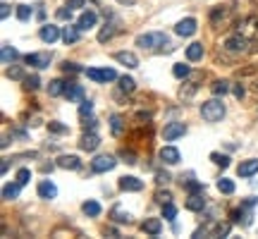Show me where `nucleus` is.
Returning <instances> with one entry per match:
<instances>
[{
    "label": "nucleus",
    "mask_w": 258,
    "mask_h": 239,
    "mask_svg": "<svg viewBox=\"0 0 258 239\" xmlns=\"http://www.w3.org/2000/svg\"><path fill=\"white\" fill-rule=\"evenodd\" d=\"M120 156L124 158V163H129V165H134V163H137V156H134L132 151H127V148H124V151H120Z\"/></svg>",
    "instance_id": "nucleus-51"
},
{
    "label": "nucleus",
    "mask_w": 258,
    "mask_h": 239,
    "mask_svg": "<svg viewBox=\"0 0 258 239\" xmlns=\"http://www.w3.org/2000/svg\"><path fill=\"white\" fill-rule=\"evenodd\" d=\"M251 50H256V53H258V38L253 41V48H251Z\"/></svg>",
    "instance_id": "nucleus-58"
},
{
    "label": "nucleus",
    "mask_w": 258,
    "mask_h": 239,
    "mask_svg": "<svg viewBox=\"0 0 258 239\" xmlns=\"http://www.w3.org/2000/svg\"><path fill=\"white\" fill-rule=\"evenodd\" d=\"M239 177H253L258 172V158H249V160H241L237 167Z\"/></svg>",
    "instance_id": "nucleus-20"
},
{
    "label": "nucleus",
    "mask_w": 258,
    "mask_h": 239,
    "mask_svg": "<svg viewBox=\"0 0 258 239\" xmlns=\"http://www.w3.org/2000/svg\"><path fill=\"white\" fill-rule=\"evenodd\" d=\"M137 46L144 48V50H156L158 46H163V50H172L170 38H167V34H163V31H151V34L137 36Z\"/></svg>",
    "instance_id": "nucleus-2"
},
{
    "label": "nucleus",
    "mask_w": 258,
    "mask_h": 239,
    "mask_svg": "<svg viewBox=\"0 0 258 239\" xmlns=\"http://www.w3.org/2000/svg\"><path fill=\"white\" fill-rule=\"evenodd\" d=\"M117 165V160L110 156V153H103V156H96L91 160V170L93 172H110L112 167Z\"/></svg>",
    "instance_id": "nucleus-7"
},
{
    "label": "nucleus",
    "mask_w": 258,
    "mask_h": 239,
    "mask_svg": "<svg viewBox=\"0 0 258 239\" xmlns=\"http://www.w3.org/2000/svg\"><path fill=\"white\" fill-rule=\"evenodd\" d=\"M218 192L220 194H234V182L227 180V177H220V180H218Z\"/></svg>",
    "instance_id": "nucleus-38"
},
{
    "label": "nucleus",
    "mask_w": 258,
    "mask_h": 239,
    "mask_svg": "<svg viewBox=\"0 0 258 239\" xmlns=\"http://www.w3.org/2000/svg\"><path fill=\"white\" fill-rule=\"evenodd\" d=\"M91 112H93V103H91V101H86V98H84V101H82V105H79V117H82V119H86V117H89V115H91Z\"/></svg>",
    "instance_id": "nucleus-40"
},
{
    "label": "nucleus",
    "mask_w": 258,
    "mask_h": 239,
    "mask_svg": "<svg viewBox=\"0 0 258 239\" xmlns=\"http://www.w3.org/2000/svg\"><path fill=\"white\" fill-rule=\"evenodd\" d=\"M110 132H112V137H122V132H124V122H122L120 115H112L110 117Z\"/></svg>",
    "instance_id": "nucleus-36"
},
{
    "label": "nucleus",
    "mask_w": 258,
    "mask_h": 239,
    "mask_svg": "<svg viewBox=\"0 0 258 239\" xmlns=\"http://www.w3.org/2000/svg\"><path fill=\"white\" fill-rule=\"evenodd\" d=\"M232 91H234V98H237V101H241V98L246 96V91H244V86H241V84H234V86H232Z\"/></svg>",
    "instance_id": "nucleus-52"
},
{
    "label": "nucleus",
    "mask_w": 258,
    "mask_h": 239,
    "mask_svg": "<svg viewBox=\"0 0 258 239\" xmlns=\"http://www.w3.org/2000/svg\"><path fill=\"white\" fill-rule=\"evenodd\" d=\"M8 167H10V160H3V165H0V170H3V172H8Z\"/></svg>",
    "instance_id": "nucleus-56"
},
{
    "label": "nucleus",
    "mask_w": 258,
    "mask_h": 239,
    "mask_svg": "<svg viewBox=\"0 0 258 239\" xmlns=\"http://www.w3.org/2000/svg\"><path fill=\"white\" fill-rule=\"evenodd\" d=\"M79 146H82V151H86V153H93L96 148L101 146V137L96 134V129H86V134L82 137Z\"/></svg>",
    "instance_id": "nucleus-8"
},
{
    "label": "nucleus",
    "mask_w": 258,
    "mask_h": 239,
    "mask_svg": "<svg viewBox=\"0 0 258 239\" xmlns=\"http://www.w3.org/2000/svg\"><path fill=\"white\" fill-rule=\"evenodd\" d=\"M19 189H22L19 182L5 184V187H3V201H15V199H19Z\"/></svg>",
    "instance_id": "nucleus-27"
},
{
    "label": "nucleus",
    "mask_w": 258,
    "mask_h": 239,
    "mask_svg": "<svg viewBox=\"0 0 258 239\" xmlns=\"http://www.w3.org/2000/svg\"><path fill=\"white\" fill-rule=\"evenodd\" d=\"M55 165L62 167V170H79V167H82V160L77 156H60Z\"/></svg>",
    "instance_id": "nucleus-25"
},
{
    "label": "nucleus",
    "mask_w": 258,
    "mask_h": 239,
    "mask_svg": "<svg viewBox=\"0 0 258 239\" xmlns=\"http://www.w3.org/2000/svg\"><path fill=\"white\" fill-rule=\"evenodd\" d=\"M0 50H3V55H0V57H3V65H12L19 57V53L10 46V43H3V48H0Z\"/></svg>",
    "instance_id": "nucleus-29"
},
{
    "label": "nucleus",
    "mask_w": 258,
    "mask_h": 239,
    "mask_svg": "<svg viewBox=\"0 0 258 239\" xmlns=\"http://www.w3.org/2000/svg\"><path fill=\"white\" fill-rule=\"evenodd\" d=\"M251 89H253V91L258 93V79H256V82H253V84H251Z\"/></svg>",
    "instance_id": "nucleus-57"
},
{
    "label": "nucleus",
    "mask_w": 258,
    "mask_h": 239,
    "mask_svg": "<svg viewBox=\"0 0 258 239\" xmlns=\"http://www.w3.org/2000/svg\"><path fill=\"white\" fill-rule=\"evenodd\" d=\"M84 74H86L91 82H98V84H108V82H115V79H117V72L110 70V67H103V70L89 67V70H84Z\"/></svg>",
    "instance_id": "nucleus-6"
},
{
    "label": "nucleus",
    "mask_w": 258,
    "mask_h": 239,
    "mask_svg": "<svg viewBox=\"0 0 258 239\" xmlns=\"http://www.w3.org/2000/svg\"><path fill=\"white\" fill-rule=\"evenodd\" d=\"M96 22H98V15H96L93 10H86V12H82V17H79V22H77V27L82 29V31H89V29L96 27Z\"/></svg>",
    "instance_id": "nucleus-21"
},
{
    "label": "nucleus",
    "mask_w": 258,
    "mask_h": 239,
    "mask_svg": "<svg viewBox=\"0 0 258 239\" xmlns=\"http://www.w3.org/2000/svg\"><path fill=\"white\" fill-rule=\"evenodd\" d=\"M234 12L241 15V17H251V15H256V0H234Z\"/></svg>",
    "instance_id": "nucleus-17"
},
{
    "label": "nucleus",
    "mask_w": 258,
    "mask_h": 239,
    "mask_svg": "<svg viewBox=\"0 0 258 239\" xmlns=\"http://www.w3.org/2000/svg\"><path fill=\"white\" fill-rule=\"evenodd\" d=\"M38 36H41L43 43H50V46H53L57 38H62V31H60V27H55V24H43L41 31H38Z\"/></svg>",
    "instance_id": "nucleus-9"
},
{
    "label": "nucleus",
    "mask_w": 258,
    "mask_h": 239,
    "mask_svg": "<svg viewBox=\"0 0 258 239\" xmlns=\"http://www.w3.org/2000/svg\"><path fill=\"white\" fill-rule=\"evenodd\" d=\"M251 206H246V203H241V208H234V211L230 213V218L232 222H237V225H251V211H249Z\"/></svg>",
    "instance_id": "nucleus-13"
},
{
    "label": "nucleus",
    "mask_w": 258,
    "mask_h": 239,
    "mask_svg": "<svg viewBox=\"0 0 258 239\" xmlns=\"http://www.w3.org/2000/svg\"><path fill=\"white\" fill-rule=\"evenodd\" d=\"M211 160L215 163V165H220V167H227V165H230V158L222 156V153H211Z\"/></svg>",
    "instance_id": "nucleus-43"
},
{
    "label": "nucleus",
    "mask_w": 258,
    "mask_h": 239,
    "mask_svg": "<svg viewBox=\"0 0 258 239\" xmlns=\"http://www.w3.org/2000/svg\"><path fill=\"white\" fill-rule=\"evenodd\" d=\"M8 15H10V5H8V3H3V5H0V17L5 19Z\"/></svg>",
    "instance_id": "nucleus-55"
},
{
    "label": "nucleus",
    "mask_w": 258,
    "mask_h": 239,
    "mask_svg": "<svg viewBox=\"0 0 258 239\" xmlns=\"http://www.w3.org/2000/svg\"><path fill=\"white\" fill-rule=\"evenodd\" d=\"M196 79H199V74H194V82H196ZM194 82H186L184 86L179 89V98H182V101H189L194 93H196V84Z\"/></svg>",
    "instance_id": "nucleus-32"
},
{
    "label": "nucleus",
    "mask_w": 258,
    "mask_h": 239,
    "mask_svg": "<svg viewBox=\"0 0 258 239\" xmlns=\"http://www.w3.org/2000/svg\"><path fill=\"white\" fill-rule=\"evenodd\" d=\"M79 36H82V29L77 27V24H70V27H64L62 29V41L67 43V46H72V43H77L79 41Z\"/></svg>",
    "instance_id": "nucleus-26"
},
{
    "label": "nucleus",
    "mask_w": 258,
    "mask_h": 239,
    "mask_svg": "<svg viewBox=\"0 0 258 239\" xmlns=\"http://www.w3.org/2000/svg\"><path fill=\"white\" fill-rule=\"evenodd\" d=\"M186 134V125L184 122H170V125H165V129H163V137H165V141H175V139L184 137Z\"/></svg>",
    "instance_id": "nucleus-10"
},
{
    "label": "nucleus",
    "mask_w": 258,
    "mask_h": 239,
    "mask_svg": "<svg viewBox=\"0 0 258 239\" xmlns=\"http://www.w3.org/2000/svg\"><path fill=\"white\" fill-rule=\"evenodd\" d=\"M84 3H86V0H67L64 5H67V8H72V10H79V8H84Z\"/></svg>",
    "instance_id": "nucleus-53"
},
{
    "label": "nucleus",
    "mask_w": 258,
    "mask_h": 239,
    "mask_svg": "<svg viewBox=\"0 0 258 239\" xmlns=\"http://www.w3.org/2000/svg\"><path fill=\"white\" fill-rule=\"evenodd\" d=\"M110 218L115 222H132V213L124 211L122 206H115V208H112V213H110Z\"/></svg>",
    "instance_id": "nucleus-31"
},
{
    "label": "nucleus",
    "mask_w": 258,
    "mask_h": 239,
    "mask_svg": "<svg viewBox=\"0 0 258 239\" xmlns=\"http://www.w3.org/2000/svg\"><path fill=\"white\" fill-rule=\"evenodd\" d=\"M64 98H67L70 103H82L84 101V89L79 86V84H67Z\"/></svg>",
    "instance_id": "nucleus-23"
},
{
    "label": "nucleus",
    "mask_w": 258,
    "mask_h": 239,
    "mask_svg": "<svg viewBox=\"0 0 258 239\" xmlns=\"http://www.w3.org/2000/svg\"><path fill=\"white\" fill-rule=\"evenodd\" d=\"M201 57H203V43H191V46H186V60L196 63V60H201Z\"/></svg>",
    "instance_id": "nucleus-30"
},
{
    "label": "nucleus",
    "mask_w": 258,
    "mask_h": 239,
    "mask_svg": "<svg viewBox=\"0 0 258 239\" xmlns=\"http://www.w3.org/2000/svg\"><path fill=\"white\" fill-rule=\"evenodd\" d=\"M234 31L241 34V36H246L249 41H256L258 38V17L256 15H251V17H241L239 22H237Z\"/></svg>",
    "instance_id": "nucleus-4"
},
{
    "label": "nucleus",
    "mask_w": 258,
    "mask_h": 239,
    "mask_svg": "<svg viewBox=\"0 0 258 239\" xmlns=\"http://www.w3.org/2000/svg\"><path fill=\"white\" fill-rule=\"evenodd\" d=\"M175 215H177V208L172 206V201L165 203V206H163V218H165V220H170V222H175Z\"/></svg>",
    "instance_id": "nucleus-41"
},
{
    "label": "nucleus",
    "mask_w": 258,
    "mask_h": 239,
    "mask_svg": "<svg viewBox=\"0 0 258 239\" xmlns=\"http://www.w3.org/2000/svg\"><path fill=\"white\" fill-rule=\"evenodd\" d=\"M8 77L10 79H24V72H22V67H8Z\"/></svg>",
    "instance_id": "nucleus-49"
},
{
    "label": "nucleus",
    "mask_w": 258,
    "mask_h": 239,
    "mask_svg": "<svg viewBox=\"0 0 258 239\" xmlns=\"http://www.w3.org/2000/svg\"><path fill=\"white\" fill-rule=\"evenodd\" d=\"M134 89H137V82L132 79V77H120V91L117 93H134Z\"/></svg>",
    "instance_id": "nucleus-34"
},
{
    "label": "nucleus",
    "mask_w": 258,
    "mask_h": 239,
    "mask_svg": "<svg viewBox=\"0 0 258 239\" xmlns=\"http://www.w3.org/2000/svg\"><path fill=\"white\" fill-rule=\"evenodd\" d=\"M172 74H175L177 79H186V77H189V65H184V63H177L175 67H172Z\"/></svg>",
    "instance_id": "nucleus-39"
},
{
    "label": "nucleus",
    "mask_w": 258,
    "mask_h": 239,
    "mask_svg": "<svg viewBox=\"0 0 258 239\" xmlns=\"http://www.w3.org/2000/svg\"><path fill=\"white\" fill-rule=\"evenodd\" d=\"M230 222H218V220H211L206 227H201V230L194 232V237H201V234H206V237H227L230 234Z\"/></svg>",
    "instance_id": "nucleus-5"
},
{
    "label": "nucleus",
    "mask_w": 258,
    "mask_h": 239,
    "mask_svg": "<svg viewBox=\"0 0 258 239\" xmlns=\"http://www.w3.org/2000/svg\"><path fill=\"white\" fill-rule=\"evenodd\" d=\"M48 129H50L53 134H67V127H64L62 122H57V119H53V122H48Z\"/></svg>",
    "instance_id": "nucleus-42"
},
{
    "label": "nucleus",
    "mask_w": 258,
    "mask_h": 239,
    "mask_svg": "<svg viewBox=\"0 0 258 239\" xmlns=\"http://www.w3.org/2000/svg\"><path fill=\"white\" fill-rule=\"evenodd\" d=\"M115 31H117V29H115V24H112V22H110V24H105V27L98 31V41H101V43H108V41L115 36Z\"/></svg>",
    "instance_id": "nucleus-35"
},
{
    "label": "nucleus",
    "mask_w": 258,
    "mask_h": 239,
    "mask_svg": "<svg viewBox=\"0 0 258 239\" xmlns=\"http://www.w3.org/2000/svg\"><path fill=\"white\" fill-rule=\"evenodd\" d=\"M29 17H31V8H29V5H19L17 8V19L19 22H27Z\"/></svg>",
    "instance_id": "nucleus-45"
},
{
    "label": "nucleus",
    "mask_w": 258,
    "mask_h": 239,
    "mask_svg": "<svg viewBox=\"0 0 258 239\" xmlns=\"http://www.w3.org/2000/svg\"><path fill=\"white\" fill-rule=\"evenodd\" d=\"M251 41L246 36H241V34H237V31H234V34H232V36H227L225 38V43H222V53H225V55H227V60H237V57L239 55H244V53H249L251 50Z\"/></svg>",
    "instance_id": "nucleus-1"
},
{
    "label": "nucleus",
    "mask_w": 258,
    "mask_h": 239,
    "mask_svg": "<svg viewBox=\"0 0 258 239\" xmlns=\"http://www.w3.org/2000/svg\"><path fill=\"white\" fill-rule=\"evenodd\" d=\"M38 196H41V199H46V201H53V199H55L57 196V187L53 182H50V180H41V182H38Z\"/></svg>",
    "instance_id": "nucleus-15"
},
{
    "label": "nucleus",
    "mask_w": 258,
    "mask_h": 239,
    "mask_svg": "<svg viewBox=\"0 0 258 239\" xmlns=\"http://www.w3.org/2000/svg\"><path fill=\"white\" fill-rule=\"evenodd\" d=\"M62 72H67V74H70V72L77 74V72H84V67H79L77 63H64V65H62Z\"/></svg>",
    "instance_id": "nucleus-48"
},
{
    "label": "nucleus",
    "mask_w": 258,
    "mask_h": 239,
    "mask_svg": "<svg viewBox=\"0 0 258 239\" xmlns=\"http://www.w3.org/2000/svg\"><path fill=\"white\" fill-rule=\"evenodd\" d=\"M186 211H191V213H199L206 208V194L203 192H194L189 194V199H186Z\"/></svg>",
    "instance_id": "nucleus-12"
},
{
    "label": "nucleus",
    "mask_w": 258,
    "mask_h": 239,
    "mask_svg": "<svg viewBox=\"0 0 258 239\" xmlns=\"http://www.w3.org/2000/svg\"><path fill=\"white\" fill-rule=\"evenodd\" d=\"M29 180H31V170H27V167H22L17 172V182L24 187V184H29Z\"/></svg>",
    "instance_id": "nucleus-47"
},
{
    "label": "nucleus",
    "mask_w": 258,
    "mask_h": 239,
    "mask_svg": "<svg viewBox=\"0 0 258 239\" xmlns=\"http://www.w3.org/2000/svg\"><path fill=\"white\" fill-rule=\"evenodd\" d=\"M141 230L146 232V234H151V237H158L160 230H163V222L158 220V218H148V220L141 222Z\"/></svg>",
    "instance_id": "nucleus-24"
},
{
    "label": "nucleus",
    "mask_w": 258,
    "mask_h": 239,
    "mask_svg": "<svg viewBox=\"0 0 258 239\" xmlns=\"http://www.w3.org/2000/svg\"><path fill=\"white\" fill-rule=\"evenodd\" d=\"M211 91H213V96H225V93L230 91V82L227 79H218V82H213Z\"/></svg>",
    "instance_id": "nucleus-33"
},
{
    "label": "nucleus",
    "mask_w": 258,
    "mask_h": 239,
    "mask_svg": "<svg viewBox=\"0 0 258 239\" xmlns=\"http://www.w3.org/2000/svg\"><path fill=\"white\" fill-rule=\"evenodd\" d=\"M82 211L86 213V215H91V218H98V215H101V203L98 201H86L82 206Z\"/></svg>",
    "instance_id": "nucleus-37"
},
{
    "label": "nucleus",
    "mask_w": 258,
    "mask_h": 239,
    "mask_svg": "<svg viewBox=\"0 0 258 239\" xmlns=\"http://www.w3.org/2000/svg\"><path fill=\"white\" fill-rule=\"evenodd\" d=\"M156 182L158 184H167V182H170V175H167V172H158V175H156Z\"/></svg>",
    "instance_id": "nucleus-54"
},
{
    "label": "nucleus",
    "mask_w": 258,
    "mask_h": 239,
    "mask_svg": "<svg viewBox=\"0 0 258 239\" xmlns=\"http://www.w3.org/2000/svg\"><path fill=\"white\" fill-rule=\"evenodd\" d=\"M115 60L120 65H124V67H129V70H137L139 67V57L132 53V50H120V53H115Z\"/></svg>",
    "instance_id": "nucleus-19"
},
{
    "label": "nucleus",
    "mask_w": 258,
    "mask_h": 239,
    "mask_svg": "<svg viewBox=\"0 0 258 239\" xmlns=\"http://www.w3.org/2000/svg\"><path fill=\"white\" fill-rule=\"evenodd\" d=\"M120 189L122 192H141L144 189V182L137 180V177H120Z\"/></svg>",
    "instance_id": "nucleus-22"
},
{
    "label": "nucleus",
    "mask_w": 258,
    "mask_h": 239,
    "mask_svg": "<svg viewBox=\"0 0 258 239\" xmlns=\"http://www.w3.org/2000/svg\"><path fill=\"white\" fill-rule=\"evenodd\" d=\"M64 91H67V82H62V79H53V82L48 84V93H50L53 98L64 96Z\"/></svg>",
    "instance_id": "nucleus-28"
},
{
    "label": "nucleus",
    "mask_w": 258,
    "mask_h": 239,
    "mask_svg": "<svg viewBox=\"0 0 258 239\" xmlns=\"http://www.w3.org/2000/svg\"><path fill=\"white\" fill-rule=\"evenodd\" d=\"M227 17H230V8H227V5H215V8L211 10V24L213 27H220Z\"/></svg>",
    "instance_id": "nucleus-18"
},
{
    "label": "nucleus",
    "mask_w": 258,
    "mask_h": 239,
    "mask_svg": "<svg viewBox=\"0 0 258 239\" xmlns=\"http://www.w3.org/2000/svg\"><path fill=\"white\" fill-rule=\"evenodd\" d=\"M38 77H24V89H27V91H36L38 89Z\"/></svg>",
    "instance_id": "nucleus-46"
},
{
    "label": "nucleus",
    "mask_w": 258,
    "mask_h": 239,
    "mask_svg": "<svg viewBox=\"0 0 258 239\" xmlns=\"http://www.w3.org/2000/svg\"><path fill=\"white\" fill-rule=\"evenodd\" d=\"M156 201L160 203V206H165V203L172 201V194H170V192H163V189H158V192H156Z\"/></svg>",
    "instance_id": "nucleus-44"
},
{
    "label": "nucleus",
    "mask_w": 258,
    "mask_h": 239,
    "mask_svg": "<svg viewBox=\"0 0 258 239\" xmlns=\"http://www.w3.org/2000/svg\"><path fill=\"white\" fill-rule=\"evenodd\" d=\"M160 160L167 163V165H177V163L182 160V153H179L175 146H163L160 148Z\"/></svg>",
    "instance_id": "nucleus-16"
},
{
    "label": "nucleus",
    "mask_w": 258,
    "mask_h": 239,
    "mask_svg": "<svg viewBox=\"0 0 258 239\" xmlns=\"http://www.w3.org/2000/svg\"><path fill=\"white\" fill-rule=\"evenodd\" d=\"M225 103H222L220 96H215V98H211V101H206L201 105V117L206 119V122H220L222 117H225Z\"/></svg>",
    "instance_id": "nucleus-3"
},
{
    "label": "nucleus",
    "mask_w": 258,
    "mask_h": 239,
    "mask_svg": "<svg viewBox=\"0 0 258 239\" xmlns=\"http://www.w3.org/2000/svg\"><path fill=\"white\" fill-rule=\"evenodd\" d=\"M196 29H199V24H196V19L194 17H186L182 19V22H177V27H175V34L177 36H194L196 34Z\"/></svg>",
    "instance_id": "nucleus-11"
},
{
    "label": "nucleus",
    "mask_w": 258,
    "mask_h": 239,
    "mask_svg": "<svg viewBox=\"0 0 258 239\" xmlns=\"http://www.w3.org/2000/svg\"><path fill=\"white\" fill-rule=\"evenodd\" d=\"M72 12H74L72 8H67V5H64V8L57 10V19H72Z\"/></svg>",
    "instance_id": "nucleus-50"
},
{
    "label": "nucleus",
    "mask_w": 258,
    "mask_h": 239,
    "mask_svg": "<svg viewBox=\"0 0 258 239\" xmlns=\"http://www.w3.org/2000/svg\"><path fill=\"white\" fill-rule=\"evenodd\" d=\"M24 63L31 65V67L43 70V67L50 65V53H29V55H24Z\"/></svg>",
    "instance_id": "nucleus-14"
}]
</instances>
